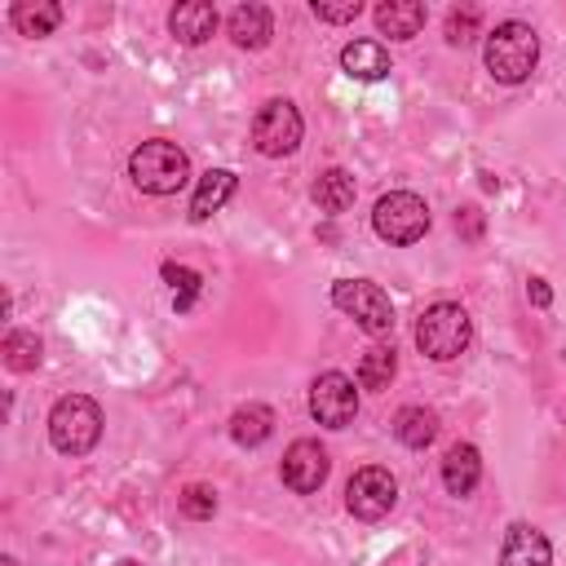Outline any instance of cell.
<instances>
[{
    "instance_id": "obj_1",
    "label": "cell",
    "mask_w": 566,
    "mask_h": 566,
    "mask_svg": "<svg viewBox=\"0 0 566 566\" xmlns=\"http://www.w3.org/2000/svg\"><path fill=\"white\" fill-rule=\"evenodd\" d=\"M482 62L491 71V80L500 84H522L531 80L535 62H539V35L509 18V22H495V31H486V44H482Z\"/></svg>"
},
{
    "instance_id": "obj_2",
    "label": "cell",
    "mask_w": 566,
    "mask_h": 566,
    "mask_svg": "<svg viewBox=\"0 0 566 566\" xmlns=\"http://www.w3.org/2000/svg\"><path fill=\"white\" fill-rule=\"evenodd\" d=\"M128 177L142 195H177L190 181V159L177 142L150 137L128 155Z\"/></svg>"
},
{
    "instance_id": "obj_3",
    "label": "cell",
    "mask_w": 566,
    "mask_h": 566,
    "mask_svg": "<svg viewBox=\"0 0 566 566\" xmlns=\"http://www.w3.org/2000/svg\"><path fill=\"white\" fill-rule=\"evenodd\" d=\"M102 438V407L88 394H62L49 411V442L62 455H88Z\"/></svg>"
},
{
    "instance_id": "obj_4",
    "label": "cell",
    "mask_w": 566,
    "mask_h": 566,
    "mask_svg": "<svg viewBox=\"0 0 566 566\" xmlns=\"http://www.w3.org/2000/svg\"><path fill=\"white\" fill-rule=\"evenodd\" d=\"M469 340H473V323H469V310L455 301H433L416 323V345L433 363L460 358L469 349Z\"/></svg>"
},
{
    "instance_id": "obj_5",
    "label": "cell",
    "mask_w": 566,
    "mask_h": 566,
    "mask_svg": "<svg viewBox=\"0 0 566 566\" xmlns=\"http://www.w3.org/2000/svg\"><path fill=\"white\" fill-rule=\"evenodd\" d=\"M371 230L385 243L407 248V243L424 239V230H429V203L420 195H411V190H389L371 208Z\"/></svg>"
},
{
    "instance_id": "obj_6",
    "label": "cell",
    "mask_w": 566,
    "mask_h": 566,
    "mask_svg": "<svg viewBox=\"0 0 566 566\" xmlns=\"http://www.w3.org/2000/svg\"><path fill=\"white\" fill-rule=\"evenodd\" d=\"M332 305L345 310L367 336H389L394 332V305L389 292L371 279H336L332 283Z\"/></svg>"
},
{
    "instance_id": "obj_7",
    "label": "cell",
    "mask_w": 566,
    "mask_h": 566,
    "mask_svg": "<svg viewBox=\"0 0 566 566\" xmlns=\"http://www.w3.org/2000/svg\"><path fill=\"white\" fill-rule=\"evenodd\" d=\"M301 133H305L301 111H296L287 97H270V102L256 111V119H252V146H256L261 155H270V159L292 155V150L301 146Z\"/></svg>"
},
{
    "instance_id": "obj_8",
    "label": "cell",
    "mask_w": 566,
    "mask_h": 566,
    "mask_svg": "<svg viewBox=\"0 0 566 566\" xmlns=\"http://www.w3.org/2000/svg\"><path fill=\"white\" fill-rule=\"evenodd\" d=\"M394 504H398V482H394V473L380 469V464L358 469V473L349 478V486H345V509H349L358 522H380Z\"/></svg>"
},
{
    "instance_id": "obj_9",
    "label": "cell",
    "mask_w": 566,
    "mask_h": 566,
    "mask_svg": "<svg viewBox=\"0 0 566 566\" xmlns=\"http://www.w3.org/2000/svg\"><path fill=\"white\" fill-rule=\"evenodd\" d=\"M310 416L327 429H345L358 416V389L345 371H323L310 385Z\"/></svg>"
},
{
    "instance_id": "obj_10",
    "label": "cell",
    "mask_w": 566,
    "mask_h": 566,
    "mask_svg": "<svg viewBox=\"0 0 566 566\" xmlns=\"http://www.w3.org/2000/svg\"><path fill=\"white\" fill-rule=\"evenodd\" d=\"M279 473H283V486H292L296 495H314V491L327 482L332 460H327V451H323L314 438H296V442L283 451Z\"/></svg>"
},
{
    "instance_id": "obj_11",
    "label": "cell",
    "mask_w": 566,
    "mask_h": 566,
    "mask_svg": "<svg viewBox=\"0 0 566 566\" xmlns=\"http://www.w3.org/2000/svg\"><path fill=\"white\" fill-rule=\"evenodd\" d=\"M500 566H553V548L544 531H535L531 522H513L500 544Z\"/></svg>"
},
{
    "instance_id": "obj_12",
    "label": "cell",
    "mask_w": 566,
    "mask_h": 566,
    "mask_svg": "<svg viewBox=\"0 0 566 566\" xmlns=\"http://www.w3.org/2000/svg\"><path fill=\"white\" fill-rule=\"evenodd\" d=\"M168 31L181 40V44H203V40H212V31H217V9L208 4V0H181L172 13H168Z\"/></svg>"
},
{
    "instance_id": "obj_13",
    "label": "cell",
    "mask_w": 566,
    "mask_h": 566,
    "mask_svg": "<svg viewBox=\"0 0 566 566\" xmlns=\"http://www.w3.org/2000/svg\"><path fill=\"white\" fill-rule=\"evenodd\" d=\"M226 31L239 49H265L270 35H274V18H270L265 4H239V9H230Z\"/></svg>"
},
{
    "instance_id": "obj_14",
    "label": "cell",
    "mask_w": 566,
    "mask_h": 566,
    "mask_svg": "<svg viewBox=\"0 0 566 566\" xmlns=\"http://www.w3.org/2000/svg\"><path fill=\"white\" fill-rule=\"evenodd\" d=\"M371 18H376V27H380V35H389V40H411V35H420V27H424V4H416V0H380L376 9H371Z\"/></svg>"
},
{
    "instance_id": "obj_15",
    "label": "cell",
    "mask_w": 566,
    "mask_h": 566,
    "mask_svg": "<svg viewBox=\"0 0 566 566\" xmlns=\"http://www.w3.org/2000/svg\"><path fill=\"white\" fill-rule=\"evenodd\" d=\"M478 482H482V455H478V447L473 442H455L442 455V486L451 495H469Z\"/></svg>"
},
{
    "instance_id": "obj_16",
    "label": "cell",
    "mask_w": 566,
    "mask_h": 566,
    "mask_svg": "<svg viewBox=\"0 0 566 566\" xmlns=\"http://www.w3.org/2000/svg\"><path fill=\"white\" fill-rule=\"evenodd\" d=\"M234 172L230 168H208L203 177H199V186H195V195H190V221H208L212 212H221L226 208V199L234 195Z\"/></svg>"
},
{
    "instance_id": "obj_17",
    "label": "cell",
    "mask_w": 566,
    "mask_h": 566,
    "mask_svg": "<svg viewBox=\"0 0 566 566\" xmlns=\"http://www.w3.org/2000/svg\"><path fill=\"white\" fill-rule=\"evenodd\" d=\"M340 66H345V75L349 80H385L394 66H389V53L376 44V40H349L345 49H340Z\"/></svg>"
},
{
    "instance_id": "obj_18",
    "label": "cell",
    "mask_w": 566,
    "mask_h": 566,
    "mask_svg": "<svg viewBox=\"0 0 566 566\" xmlns=\"http://www.w3.org/2000/svg\"><path fill=\"white\" fill-rule=\"evenodd\" d=\"M394 438L402 442V447H411V451H424L433 438H438V416L429 411V407H398V416H394Z\"/></svg>"
},
{
    "instance_id": "obj_19",
    "label": "cell",
    "mask_w": 566,
    "mask_h": 566,
    "mask_svg": "<svg viewBox=\"0 0 566 566\" xmlns=\"http://www.w3.org/2000/svg\"><path fill=\"white\" fill-rule=\"evenodd\" d=\"M314 203L327 212V217H340L349 203H354V177L345 168H323L314 177Z\"/></svg>"
},
{
    "instance_id": "obj_20",
    "label": "cell",
    "mask_w": 566,
    "mask_h": 566,
    "mask_svg": "<svg viewBox=\"0 0 566 566\" xmlns=\"http://www.w3.org/2000/svg\"><path fill=\"white\" fill-rule=\"evenodd\" d=\"M270 433H274V411L265 402H248V407H239L230 416V438L239 447H261Z\"/></svg>"
},
{
    "instance_id": "obj_21",
    "label": "cell",
    "mask_w": 566,
    "mask_h": 566,
    "mask_svg": "<svg viewBox=\"0 0 566 566\" xmlns=\"http://www.w3.org/2000/svg\"><path fill=\"white\" fill-rule=\"evenodd\" d=\"M9 18H13V27L22 35H49L62 22V4H53V0H18L9 9Z\"/></svg>"
},
{
    "instance_id": "obj_22",
    "label": "cell",
    "mask_w": 566,
    "mask_h": 566,
    "mask_svg": "<svg viewBox=\"0 0 566 566\" xmlns=\"http://www.w3.org/2000/svg\"><path fill=\"white\" fill-rule=\"evenodd\" d=\"M394 376H398V349L394 345H371L358 358V385L363 389H389Z\"/></svg>"
},
{
    "instance_id": "obj_23",
    "label": "cell",
    "mask_w": 566,
    "mask_h": 566,
    "mask_svg": "<svg viewBox=\"0 0 566 566\" xmlns=\"http://www.w3.org/2000/svg\"><path fill=\"white\" fill-rule=\"evenodd\" d=\"M0 354H4L9 371H35L40 367V336L35 332H9Z\"/></svg>"
},
{
    "instance_id": "obj_24",
    "label": "cell",
    "mask_w": 566,
    "mask_h": 566,
    "mask_svg": "<svg viewBox=\"0 0 566 566\" xmlns=\"http://www.w3.org/2000/svg\"><path fill=\"white\" fill-rule=\"evenodd\" d=\"M177 509H181V517H190V522H208V517L217 513V491L203 486V482H190V486H181Z\"/></svg>"
},
{
    "instance_id": "obj_25",
    "label": "cell",
    "mask_w": 566,
    "mask_h": 566,
    "mask_svg": "<svg viewBox=\"0 0 566 566\" xmlns=\"http://www.w3.org/2000/svg\"><path fill=\"white\" fill-rule=\"evenodd\" d=\"M164 279L172 283V305L177 310H190L195 296H199V287H203V279L190 265H172V261H164Z\"/></svg>"
},
{
    "instance_id": "obj_26",
    "label": "cell",
    "mask_w": 566,
    "mask_h": 566,
    "mask_svg": "<svg viewBox=\"0 0 566 566\" xmlns=\"http://www.w3.org/2000/svg\"><path fill=\"white\" fill-rule=\"evenodd\" d=\"M478 22H482V13H478L473 4L451 9V13H447V44H469V40L478 35Z\"/></svg>"
},
{
    "instance_id": "obj_27",
    "label": "cell",
    "mask_w": 566,
    "mask_h": 566,
    "mask_svg": "<svg viewBox=\"0 0 566 566\" xmlns=\"http://www.w3.org/2000/svg\"><path fill=\"white\" fill-rule=\"evenodd\" d=\"M310 9H314V18H318V22H354V18L363 13V4H358V0H345V4H323V0H314Z\"/></svg>"
},
{
    "instance_id": "obj_28",
    "label": "cell",
    "mask_w": 566,
    "mask_h": 566,
    "mask_svg": "<svg viewBox=\"0 0 566 566\" xmlns=\"http://www.w3.org/2000/svg\"><path fill=\"white\" fill-rule=\"evenodd\" d=\"M526 296H531V305H539V310H548V305H553V292H548V283H544V279H531V283H526Z\"/></svg>"
},
{
    "instance_id": "obj_29",
    "label": "cell",
    "mask_w": 566,
    "mask_h": 566,
    "mask_svg": "<svg viewBox=\"0 0 566 566\" xmlns=\"http://www.w3.org/2000/svg\"><path fill=\"white\" fill-rule=\"evenodd\" d=\"M0 566H18V562H13V557H0Z\"/></svg>"
}]
</instances>
